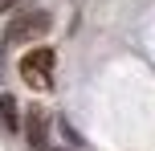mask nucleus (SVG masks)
I'll use <instances>...</instances> for the list:
<instances>
[{"label": "nucleus", "mask_w": 155, "mask_h": 151, "mask_svg": "<svg viewBox=\"0 0 155 151\" xmlns=\"http://www.w3.org/2000/svg\"><path fill=\"white\" fill-rule=\"evenodd\" d=\"M53 65H57V53L49 45H37V49H29L21 57V78L29 86H37V90H49L53 86Z\"/></svg>", "instance_id": "nucleus-1"}, {"label": "nucleus", "mask_w": 155, "mask_h": 151, "mask_svg": "<svg viewBox=\"0 0 155 151\" xmlns=\"http://www.w3.org/2000/svg\"><path fill=\"white\" fill-rule=\"evenodd\" d=\"M49 29V12H21L16 21H8V41H29V37H41Z\"/></svg>", "instance_id": "nucleus-2"}, {"label": "nucleus", "mask_w": 155, "mask_h": 151, "mask_svg": "<svg viewBox=\"0 0 155 151\" xmlns=\"http://www.w3.org/2000/svg\"><path fill=\"white\" fill-rule=\"evenodd\" d=\"M29 147L33 151L45 147V119H41V106H29Z\"/></svg>", "instance_id": "nucleus-3"}, {"label": "nucleus", "mask_w": 155, "mask_h": 151, "mask_svg": "<svg viewBox=\"0 0 155 151\" xmlns=\"http://www.w3.org/2000/svg\"><path fill=\"white\" fill-rule=\"evenodd\" d=\"M0 123H4L8 131L16 127V98L12 94H0Z\"/></svg>", "instance_id": "nucleus-4"}, {"label": "nucleus", "mask_w": 155, "mask_h": 151, "mask_svg": "<svg viewBox=\"0 0 155 151\" xmlns=\"http://www.w3.org/2000/svg\"><path fill=\"white\" fill-rule=\"evenodd\" d=\"M16 4H21V0H0V12H12Z\"/></svg>", "instance_id": "nucleus-5"}]
</instances>
